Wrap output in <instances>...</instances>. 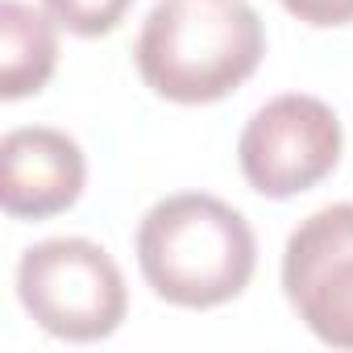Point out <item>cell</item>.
I'll return each instance as SVG.
<instances>
[{
  "instance_id": "cell-8",
  "label": "cell",
  "mask_w": 353,
  "mask_h": 353,
  "mask_svg": "<svg viewBox=\"0 0 353 353\" xmlns=\"http://www.w3.org/2000/svg\"><path fill=\"white\" fill-rule=\"evenodd\" d=\"M42 9L75 38H104L125 21L133 0H42Z\"/></svg>"
},
{
  "instance_id": "cell-4",
  "label": "cell",
  "mask_w": 353,
  "mask_h": 353,
  "mask_svg": "<svg viewBox=\"0 0 353 353\" xmlns=\"http://www.w3.org/2000/svg\"><path fill=\"white\" fill-rule=\"evenodd\" d=\"M341 117L332 104L307 92H283L266 100L237 137L241 174L266 200H291L324 183L341 162Z\"/></svg>"
},
{
  "instance_id": "cell-9",
  "label": "cell",
  "mask_w": 353,
  "mask_h": 353,
  "mask_svg": "<svg viewBox=\"0 0 353 353\" xmlns=\"http://www.w3.org/2000/svg\"><path fill=\"white\" fill-rule=\"evenodd\" d=\"M279 5L312 30H336L353 21V0H279Z\"/></svg>"
},
{
  "instance_id": "cell-2",
  "label": "cell",
  "mask_w": 353,
  "mask_h": 353,
  "mask_svg": "<svg viewBox=\"0 0 353 353\" xmlns=\"http://www.w3.org/2000/svg\"><path fill=\"white\" fill-rule=\"evenodd\" d=\"M266 34L250 0H158L133 59L145 88L170 104H216L262 63Z\"/></svg>"
},
{
  "instance_id": "cell-6",
  "label": "cell",
  "mask_w": 353,
  "mask_h": 353,
  "mask_svg": "<svg viewBox=\"0 0 353 353\" xmlns=\"http://www.w3.org/2000/svg\"><path fill=\"white\" fill-rule=\"evenodd\" d=\"M88 158L75 137L50 125H26L0 141V204L13 221H50L79 204Z\"/></svg>"
},
{
  "instance_id": "cell-5",
  "label": "cell",
  "mask_w": 353,
  "mask_h": 353,
  "mask_svg": "<svg viewBox=\"0 0 353 353\" xmlns=\"http://www.w3.org/2000/svg\"><path fill=\"white\" fill-rule=\"evenodd\" d=\"M283 295L316 341L353 349V204H328L295 225L283 250Z\"/></svg>"
},
{
  "instance_id": "cell-3",
  "label": "cell",
  "mask_w": 353,
  "mask_h": 353,
  "mask_svg": "<svg viewBox=\"0 0 353 353\" xmlns=\"http://www.w3.org/2000/svg\"><path fill=\"white\" fill-rule=\"evenodd\" d=\"M17 299L26 316L59 341H104L129 312L121 266L88 237H46L30 245L17 262Z\"/></svg>"
},
{
  "instance_id": "cell-1",
  "label": "cell",
  "mask_w": 353,
  "mask_h": 353,
  "mask_svg": "<svg viewBox=\"0 0 353 353\" xmlns=\"http://www.w3.org/2000/svg\"><path fill=\"white\" fill-rule=\"evenodd\" d=\"M258 266L250 221L204 192L158 200L137 225V270L170 307H221L237 299Z\"/></svg>"
},
{
  "instance_id": "cell-7",
  "label": "cell",
  "mask_w": 353,
  "mask_h": 353,
  "mask_svg": "<svg viewBox=\"0 0 353 353\" xmlns=\"http://www.w3.org/2000/svg\"><path fill=\"white\" fill-rule=\"evenodd\" d=\"M59 67L54 17L46 9L5 0L0 5V96L26 100L38 96Z\"/></svg>"
}]
</instances>
